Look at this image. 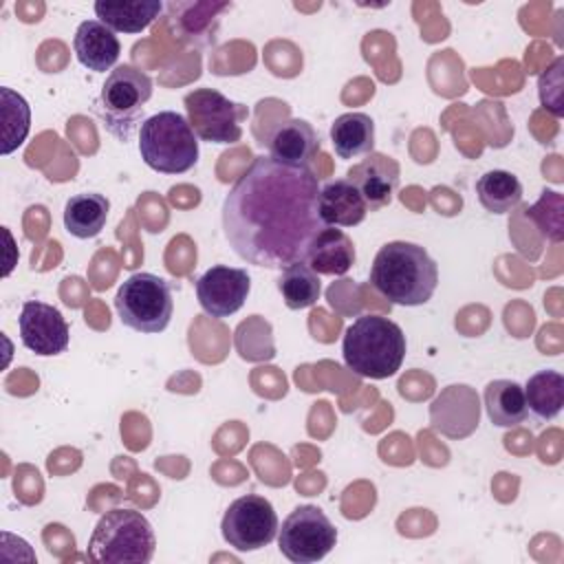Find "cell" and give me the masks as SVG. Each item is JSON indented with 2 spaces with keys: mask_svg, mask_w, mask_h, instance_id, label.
<instances>
[{
  "mask_svg": "<svg viewBox=\"0 0 564 564\" xmlns=\"http://www.w3.org/2000/svg\"><path fill=\"white\" fill-rule=\"evenodd\" d=\"M366 214V200L348 178L330 181L319 189V216L326 227H355Z\"/></svg>",
  "mask_w": 564,
  "mask_h": 564,
  "instance_id": "17",
  "label": "cell"
},
{
  "mask_svg": "<svg viewBox=\"0 0 564 564\" xmlns=\"http://www.w3.org/2000/svg\"><path fill=\"white\" fill-rule=\"evenodd\" d=\"M480 205L491 214H507L522 200V183L507 170H489L476 181Z\"/></svg>",
  "mask_w": 564,
  "mask_h": 564,
  "instance_id": "24",
  "label": "cell"
},
{
  "mask_svg": "<svg viewBox=\"0 0 564 564\" xmlns=\"http://www.w3.org/2000/svg\"><path fill=\"white\" fill-rule=\"evenodd\" d=\"M319 181L311 167L258 156L223 203V229L247 262L286 269L304 262L311 242L326 227L319 216Z\"/></svg>",
  "mask_w": 564,
  "mask_h": 564,
  "instance_id": "1",
  "label": "cell"
},
{
  "mask_svg": "<svg viewBox=\"0 0 564 564\" xmlns=\"http://www.w3.org/2000/svg\"><path fill=\"white\" fill-rule=\"evenodd\" d=\"M110 212V200L97 192L75 194L64 205V227L75 238H95L101 234Z\"/></svg>",
  "mask_w": 564,
  "mask_h": 564,
  "instance_id": "21",
  "label": "cell"
},
{
  "mask_svg": "<svg viewBox=\"0 0 564 564\" xmlns=\"http://www.w3.org/2000/svg\"><path fill=\"white\" fill-rule=\"evenodd\" d=\"M73 48L82 66L95 73L110 70L121 53L119 37L99 20H84L73 37Z\"/></svg>",
  "mask_w": 564,
  "mask_h": 564,
  "instance_id": "16",
  "label": "cell"
},
{
  "mask_svg": "<svg viewBox=\"0 0 564 564\" xmlns=\"http://www.w3.org/2000/svg\"><path fill=\"white\" fill-rule=\"evenodd\" d=\"M115 308L123 326L137 333H161L167 328L174 311L170 284L148 271L132 273L115 295Z\"/></svg>",
  "mask_w": 564,
  "mask_h": 564,
  "instance_id": "7",
  "label": "cell"
},
{
  "mask_svg": "<svg viewBox=\"0 0 564 564\" xmlns=\"http://www.w3.org/2000/svg\"><path fill=\"white\" fill-rule=\"evenodd\" d=\"M267 145L273 161L295 167H308V163L319 152L322 141L308 121L293 117L275 126V130L269 134Z\"/></svg>",
  "mask_w": 564,
  "mask_h": 564,
  "instance_id": "15",
  "label": "cell"
},
{
  "mask_svg": "<svg viewBox=\"0 0 564 564\" xmlns=\"http://www.w3.org/2000/svg\"><path fill=\"white\" fill-rule=\"evenodd\" d=\"M194 134L209 143H236L242 137L247 106L231 101L214 88H196L183 99Z\"/></svg>",
  "mask_w": 564,
  "mask_h": 564,
  "instance_id": "9",
  "label": "cell"
},
{
  "mask_svg": "<svg viewBox=\"0 0 564 564\" xmlns=\"http://www.w3.org/2000/svg\"><path fill=\"white\" fill-rule=\"evenodd\" d=\"M485 410L489 421L498 427L520 425L529 414L524 388L511 379L489 381L485 388Z\"/></svg>",
  "mask_w": 564,
  "mask_h": 564,
  "instance_id": "22",
  "label": "cell"
},
{
  "mask_svg": "<svg viewBox=\"0 0 564 564\" xmlns=\"http://www.w3.org/2000/svg\"><path fill=\"white\" fill-rule=\"evenodd\" d=\"M152 97V79L148 73L121 64L112 68L101 86L99 115L110 134L119 141H128L137 130L145 104Z\"/></svg>",
  "mask_w": 564,
  "mask_h": 564,
  "instance_id": "6",
  "label": "cell"
},
{
  "mask_svg": "<svg viewBox=\"0 0 564 564\" xmlns=\"http://www.w3.org/2000/svg\"><path fill=\"white\" fill-rule=\"evenodd\" d=\"M370 284L390 304L421 306L438 286V267L421 245L392 240L377 251Z\"/></svg>",
  "mask_w": 564,
  "mask_h": 564,
  "instance_id": "2",
  "label": "cell"
},
{
  "mask_svg": "<svg viewBox=\"0 0 564 564\" xmlns=\"http://www.w3.org/2000/svg\"><path fill=\"white\" fill-rule=\"evenodd\" d=\"M163 11V4L159 0H97L95 2V15L101 24H106L115 33H141L148 29L159 13Z\"/></svg>",
  "mask_w": 564,
  "mask_h": 564,
  "instance_id": "19",
  "label": "cell"
},
{
  "mask_svg": "<svg viewBox=\"0 0 564 564\" xmlns=\"http://www.w3.org/2000/svg\"><path fill=\"white\" fill-rule=\"evenodd\" d=\"M337 542V529L315 505L293 509L280 527V553L295 564H311L326 557Z\"/></svg>",
  "mask_w": 564,
  "mask_h": 564,
  "instance_id": "8",
  "label": "cell"
},
{
  "mask_svg": "<svg viewBox=\"0 0 564 564\" xmlns=\"http://www.w3.org/2000/svg\"><path fill=\"white\" fill-rule=\"evenodd\" d=\"M139 152L143 163L154 172L183 174L198 161V137L187 117L174 110H161L141 123Z\"/></svg>",
  "mask_w": 564,
  "mask_h": 564,
  "instance_id": "5",
  "label": "cell"
},
{
  "mask_svg": "<svg viewBox=\"0 0 564 564\" xmlns=\"http://www.w3.org/2000/svg\"><path fill=\"white\" fill-rule=\"evenodd\" d=\"M0 99H2V106H0V115H2V145H0V152L2 154H11L13 150H18L29 130H31V108L26 104V99L11 90L9 86H2L0 88Z\"/></svg>",
  "mask_w": 564,
  "mask_h": 564,
  "instance_id": "25",
  "label": "cell"
},
{
  "mask_svg": "<svg viewBox=\"0 0 564 564\" xmlns=\"http://www.w3.org/2000/svg\"><path fill=\"white\" fill-rule=\"evenodd\" d=\"M430 421L436 432L449 438L469 436L480 421V401L465 383L447 386L430 405Z\"/></svg>",
  "mask_w": 564,
  "mask_h": 564,
  "instance_id": "13",
  "label": "cell"
},
{
  "mask_svg": "<svg viewBox=\"0 0 564 564\" xmlns=\"http://www.w3.org/2000/svg\"><path fill=\"white\" fill-rule=\"evenodd\" d=\"M405 335L399 324L381 315H359L344 333L341 355L346 366L366 379L397 375L405 359Z\"/></svg>",
  "mask_w": 564,
  "mask_h": 564,
  "instance_id": "3",
  "label": "cell"
},
{
  "mask_svg": "<svg viewBox=\"0 0 564 564\" xmlns=\"http://www.w3.org/2000/svg\"><path fill=\"white\" fill-rule=\"evenodd\" d=\"M562 66H564V59L557 57L553 62V66L544 75H540V82H538L540 101L555 117H562V112H564V106H562Z\"/></svg>",
  "mask_w": 564,
  "mask_h": 564,
  "instance_id": "27",
  "label": "cell"
},
{
  "mask_svg": "<svg viewBox=\"0 0 564 564\" xmlns=\"http://www.w3.org/2000/svg\"><path fill=\"white\" fill-rule=\"evenodd\" d=\"M399 163L381 152H370L357 165H352L346 178L359 189L366 200L368 212H379L381 207L392 203V196L399 187Z\"/></svg>",
  "mask_w": 564,
  "mask_h": 564,
  "instance_id": "14",
  "label": "cell"
},
{
  "mask_svg": "<svg viewBox=\"0 0 564 564\" xmlns=\"http://www.w3.org/2000/svg\"><path fill=\"white\" fill-rule=\"evenodd\" d=\"M330 141L339 159L375 152V121L366 112H344L330 126Z\"/></svg>",
  "mask_w": 564,
  "mask_h": 564,
  "instance_id": "20",
  "label": "cell"
},
{
  "mask_svg": "<svg viewBox=\"0 0 564 564\" xmlns=\"http://www.w3.org/2000/svg\"><path fill=\"white\" fill-rule=\"evenodd\" d=\"M18 328L24 348L40 357H53L68 348V324L64 315L46 302H24L18 317Z\"/></svg>",
  "mask_w": 564,
  "mask_h": 564,
  "instance_id": "12",
  "label": "cell"
},
{
  "mask_svg": "<svg viewBox=\"0 0 564 564\" xmlns=\"http://www.w3.org/2000/svg\"><path fill=\"white\" fill-rule=\"evenodd\" d=\"M251 278L245 269L216 264L196 280V297L200 308L216 317H229L238 313L249 295Z\"/></svg>",
  "mask_w": 564,
  "mask_h": 564,
  "instance_id": "11",
  "label": "cell"
},
{
  "mask_svg": "<svg viewBox=\"0 0 564 564\" xmlns=\"http://www.w3.org/2000/svg\"><path fill=\"white\" fill-rule=\"evenodd\" d=\"M154 549L150 520L141 511L117 507L97 520L86 553L97 564H148Z\"/></svg>",
  "mask_w": 564,
  "mask_h": 564,
  "instance_id": "4",
  "label": "cell"
},
{
  "mask_svg": "<svg viewBox=\"0 0 564 564\" xmlns=\"http://www.w3.org/2000/svg\"><path fill=\"white\" fill-rule=\"evenodd\" d=\"M355 245L341 231L333 227H324L308 247L306 264L317 275H346L355 264Z\"/></svg>",
  "mask_w": 564,
  "mask_h": 564,
  "instance_id": "18",
  "label": "cell"
},
{
  "mask_svg": "<svg viewBox=\"0 0 564 564\" xmlns=\"http://www.w3.org/2000/svg\"><path fill=\"white\" fill-rule=\"evenodd\" d=\"M225 542L238 551H258L271 544L280 531L273 505L256 494L236 498L220 522Z\"/></svg>",
  "mask_w": 564,
  "mask_h": 564,
  "instance_id": "10",
  "label": "cell"
},
{
  "mask_svg": "<svg viewBox=\"0 0 564 564\" xmlns=\"http://www.w3.org/2000/svg\"><path fill=\"white\" fill-rule=\"evenodd\" d=\"M278 289L282 293L284 304L291 311L313 306L317 302L319 293H322L319 278L306 262H293L286 269H282V275L278 280Z\"/></svg>",
  "mask_w": 564,
  "mask_h": 564,
  "instance_id": "26",
  "label": "cell"
},
{
  "mask_svg": "<svg viewBox=\"0 0 564 564\" xmlns=\"http://www.w3.org/2000/svg\"><path fill=\"white\" fill-rule=\"evenodd\" d=\"M527 410L538 421H551L564 405V377L557 370H540L524 386Z\"/></svg>",
  "mask_w": 564,
  "mask_h": 564,
  "instance_id": "23",
  "label": "cell"
}]
</instances>
